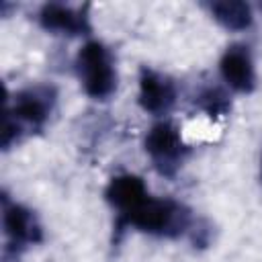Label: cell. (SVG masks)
I'll list each match as a JSON object with an SVG mask.
<instances>
[{
	"mask_svg": "<svg viewBox=\"0 0 262 262\" xmlns=\"http://www.w3.org/2000/svg\"><path fill=\"white\" fill-rule=\"evenodd\" d=\"M192 225H194L192 211L184 203H180L176 199H168V196L160 199V196L147 194L131 211L115 217L113 242H119L121 233L129 227H133L141 233L156 235V237L176 239L180 235L190 233Z\"/></svg>",
	"mask_w": 262,
	"mask_h": 262,
	"instance_id": "cell-1",
	"label": "cell"
},
{
	"mask_svg": "<svg viewBox=\"0 0 262 262\" xmlns=\"http://www.w3.org/2000/svg\"><path fill=\"white\" fill-rule=\"evenodd\" d=\"M76 72L84 92L94 100H108L117 90V68L111 49L100 41H88L76 55Z\"/></svg>",
	"mask_w": 262,
	"mask_h": 262,
	"instance_id": "cell-2",
	"label": "cell"
},
{
	"mask_svg": "<svg viewBox=\"0 0 262 262\" xmlns=\"http://www.w3.org/2000/svg\"><path fill=\"white\" fill-rule=\"evenodd\" d=\"M143 149L160 176L174 178L190 156L188 143L172 121H158L143 137Z\"/></svg>",
	"mask_w": 262,
	"mask_h": 262,
	"instance_id": "cell-3",
	"label": "cell"
},
{
	"mask_svg": "<svg viewBox=\"0 0 262 262\" xmlns=\"http://www.w3.org/2000/svg\"><path fill=\"white\" fill-rule=\"evenodd\" d=\"M57 104V90L51 84H33L27 86L23 90H18L12 98V104L4 106V113H8L18 127L23 129V133H35L41 131L53 108Z\"/></svg>",
	"mask_w": 262,
	"mask_h": 262,
	"instance_id": "cell-4",
	"label": "cell"
},
{
	"mask_svg": "<svg viewBox=\"0 0 262 262\" xmlns=\"http://www.w3.org/2000/svg\"><path fill=\"white\" fill-rule=\"evenodd\" d=\"M0 201H2V231L6 237V254L16 256L27 248L41 244L43 227L37 215L29 207L10 201L6 192H2Z\"/></svg>",
	"mask_w": 262,
	"mask_h": 262,
	"instance_id": "cell-5",
	"label": "cell"
},
{
	"mask_svg": "<svg viewBox=\"0 0 262 262\" xmlns=\"http://www.w3.org/2000/svg\"><path fill=\"white\" fill-rule=\"evenodd\" d=\"M176 98H178V90L174 80L168 74H162L147 66L139 70L137 102L145 113L154 117H164L172 111V106L176 104Z\"/></svg>",
	"mask_w": 262,
	"mask_h": 262,
	"instance_id": "cell-6",
	"label": "cell"
},
{
	"mask_svg": "<svg viewBox=\"0 0 262 262\" xmlns=\"http://www.w3.org/2000/svg\"><path fill=\"white\" fill-rule=\"evenodd\" d=\"M37 20L41 29L53 35H66V37H78L90 33V14L88 4H63V2H45L39 12Z\"/></svg>",
	"mask_w": 262,
	"mask_h": 262,
	"instance_id": "cell-7",
	"label": "cell"
},
{
	"mask_svg": "<svg viewBox=\"0 0 262 262\" xmlns=\"http://www.w3.org/2000/svg\"><path fill=\"white\" fill-rule=\"evenodd\" d=\"M219 72L223 82L239 94H250L256 88V68L248 45H229L219 59Z\"/></svg>",
	"mask_w": 262,
	"mask_h": 262,
	"instance_id": "cell-8",
	"label": "cell"
},
{
	"mask_svg": "<svg viewBox=\"0 0 262 262\" xmlns=\"http://www.w3.org/2000/svg\"><path fill=\"white\" fill-rule=\"evenodd\" d=\"M149 194L145 182L135 176V174H117L108 180L106 188H104V199L106 203L113 207L115 217L125 215L127 211H131L137 203H141L145 196Z\"/></svg>",
	"mask_w": 262,
	"mask_h": 262,
	"instance_id": "cell-9",
	"label": "cell"
},
{
	"mask_svg": "<svg viewBox=\"0 0 262 262\" xmlns=\"http://www.w3.org/2000/svg\"><path fill=\"white\" fill-rule=\"evenodd\" d=\"M209 14L227 31H246L254 23V12L248 2L242 0H223V2H209Z\"/></svg>",
	"mask_w": 262,
	"mask_h": 262,
	"instance_id": "cell-10",
	"label": "cell"
},
{
	"mask_svg": "<svg viewBox=\"0 0 262 262\" xmlns=\"http://www.w3.org/2000/svg\"><path fill=\"white\" fill-rule=\"evenodd\" d=\"M194 106L205 113L211 121L225 119L231 113V98L229 94L217 84H205L194 94Z\"/></svg>",
	"mask_w": 262,
	"mask_h": 262,
	"instance_id": "cell-11",
	"label": "cell"
},
{
	"mask_svg": "<svg viewBox=\"0 0 262 262\" xmlns=\"http://www.w3.org/2000/svg\"><path fill=\"white\" fill-rule=\"evenodd\" d=\"M260 174H262V166H260Z\"/></svg>",
	"mask_w": 262,
	"mask_h": 262,
	"instance_id": "cell-12",
	"label": "cell"
}]
</instances>
